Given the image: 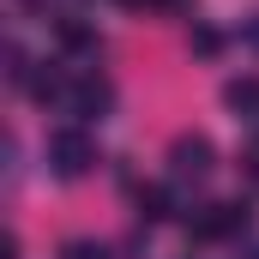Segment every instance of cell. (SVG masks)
I'll list each match as a JSON object with an SVG mask.
<instances>
[{"label":"cell","instance_id":"obj_1","mask_svg":"<svg viewBox=\"0 0 259 259\" xmlns=\"http://www.w3.org/2000/svg\"><path fill=\"white\" fill-rule=\"evenodd\" d=\"M49 169H55L61 181L91 175V169H97V139H91V133H78V127L55 133V139H49Z\"/></svg>","mask_w":259,"mask_h":259},{"label":"cell","instance_id":"obj_2","mask_svg":"<svg viewBox=\"0 0 259 259\" xmlns=\"http://www.w3.org/2000/svg\"><path fill=\"white\" fill-rule=\"evenodd\" d=\"M211 169H217V151H211L205 133H181V139L169 145V175H175V181H205Z\"/></svg>","mask_w":259,"mask_h":259},{"label":"cell","instance_id":"obj_3","mask_svg":"<svg viewBox=\"0 0 259 259\" xmlns=\"http://www.w3.org/2000/svg\"><path fill=\"white\" fill-rule=\"evenodd\" d=\"M61 103H66V115H78V121H91V115L103 121V115H109V103H115V91H109V78H103V72H78V78L66 84Z\"/></svg>","mask_w":259,"mask_h":259},{"label":"cell","instance_id":"obj_4","mask_svg":"<svg viewBox=\"0 0 259 259\" xmlns=\"http://www.w3.org/2000/svg\"><path fill=\"white\" fill-rule=\"evenodd\" d=\"M199 241H223V235H241L247 229V205H205L199 217H187Z\"/></svg>","mask_w":259,"mask_h":259},{"label":"cell","instance_id":"obj_5","mask_svg":"<svg viewBox=\"0 0 259 259\" xmlns=\"http://www.w3.org/2000/svg\"><path fill=\"white\" fill-rule=\"evenodd\" d=\"M223 103L235 109V121H259V78H229Z\"/></svg>","mask_w":259,"mask_h":259},{"label":"cell","instance_id":"obj_6","mask_svg":"<svg viewBox=\"0 0 259 259\" xmlns=\"http://www.w3.org/2000/svg\"><path fill=\"white\" fill-rule=\"evenodd\" d=\"M169 205H175L169 187H139V217H145V223H163V217H169Z\"/></svg>","mask_w":259,"mask_h":259},{"label":"cell","instance_id":"obj_7","mask_svg":"<svg viewBox=\"0 0 259 259\" xmlns=\"http://www.w3.org/2000/svg\"><path fill=\"white\" fill-rule=\"evenodd\" d=\"M61 42H72V49H84V42H91V30H84L78 18H61Z\"/></svg>","mask_w":259,"mask_h":259},{"label":"cell","instance_id":"obj_8","mask_svg":"<svg viewBox=\"0 0 259 259\" xmlns=\"http://www.w3.org/2000/svg\"><path fill=\"white\" fill-rule=\"evenodd\" d=\"M193 49H199V55H217V49H223V36H217V30H205V24H199V30H193Z\"/></svg>","mask_w":259,"mask_h":259},{"label":"cell","instance_id":"obj_9","mask_svg":"<svg viewBox=\"0 0 259 259\" xmlns=\"http://www.w3.org/2000/svg\"><path fill=\"white\" fill-rule=\"evenodd\" d=\"M61 259H109V247H91V241H72Z\"/></svg>","mask_w":259,"mask_h":259},{"label":"cell","instance_id":"obj_10","mask_svg":"<svg viewBox=\"0 0 259 259\" xmlns=\"http://www.w3.org/2000/svg\"><path fill=\"white\" fill-rule=\"evenodd\" d=\"M247 175H253V187H259V139L247 145Z\"/></svg>","mask_w":259,"mask_h":259},{"label":"cell","instance_id":"obj_11","mask_svg":"<svg viewBox=\"0 0 259 259\" xmlns=\"http://www.w3.org/2000/svg\"><path fill=\"white\" fill-rule=\"evenodd\" d=\"M151 6H187V0H151Z\"/></svg>","mask_w":259,"mask_h":259},{"label":"cell","instance_id":"obj_12","mask_svg":"<svg viewBox=\"0 0 259 259\" xmlns=\"http://www.w3.org/2000/svg\"><path fill=\"white\" fill-rule=\"evenodd\" d=\"M253 259H259V253H253Z\"/></svg>","mask_w":259,"mask_h":259}]
</instances>
